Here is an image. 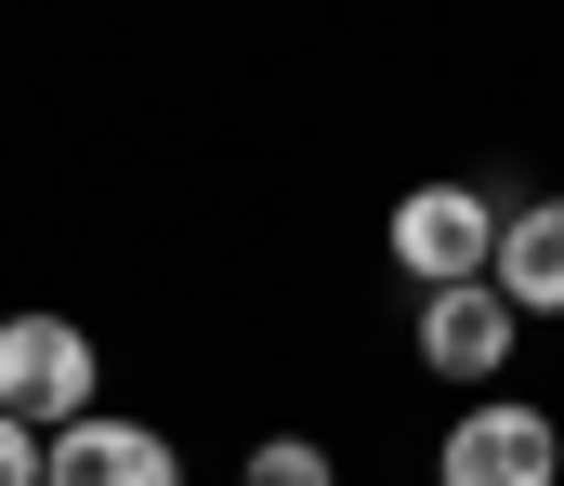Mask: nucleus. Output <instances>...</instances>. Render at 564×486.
<instances>
[{"label":"nucleus","mask_w":564,"mask_h":486,"mask_svg":"<svg viewBox=\"0 0 564 486\" xmlns=\"http://www.w3.org/2000/svg\"><path fill=\"white\" fill-rule=\"evenodd\" d=\"M0 408L40 434H66V421H93L106 408V355H93V328L79 316H0Z\"/></svg>","instance_id":"obj_1"},{"label":"nucleus","mask_w":564,"mask_h":486,"mask_svg":"<svg viewBox=\"0 0 564 486\" xmlns=\"http://www.w3.org/2000/svg\"><path fill=\"white\" fill-rule=\"evenodd\" d=\"M394 263H408L421 290H473V277L499 263V210H486L473 184H408V197H394Z\"/></svg>","instance_id":"obj_2"},{"label":"nucleus","mask_w":564,"mask_h":486,"mask_svg":"<svg viewBox=\"0 0 564 486\" xmlns=\"http://www.w3.org/2000/svg\"><path fill=\"white\" fill-rule=\"evenodd\" d=\"M552 474H564V434L539 408H512V395L473 408V421L433 447V486H552Z\"/></svg>","instance_id":"obj_3"},{"label":"nucleus","mask_w":564,"mask_h":486,"mask_svg":"<svg viewBox=\"0 0 564 486\" xmlns=\"http://www.w3.org/2000/svg\"><path fill=\"white\" fill-rule=\"evenodd\" d=\"M40 486H184V461H171V434L158 421H66L53 434V461H40Z\"/></svg>","instance_id":"obj_4"},{"label":"nucleus","mask_w":564,"mask_h":486,"mask_svg":"<svg viewBox=\"0 0 564 486\" xmlns=\"http://www.w3.org/2000/svg\"><path fill=\"white\" fill-rule=\"evenodd\" d=\"M512 303H499V277H473V290H421V368H446V381H486L499 355H512Z\"/></svg>","instance_id":"obj_5"},{"label":"nucleus","mask_w":564,"mask_h":486,"mask_svg":"<svg viewBox=\"0 0 564 486\" xmlns=\"http://www.w3.org/2000/svg\"><path fill=\"white\" fill-rule=\"evenodd\" d=\"M499 303L512 316H564V197H525L512 224H499Z\"/></svg>","instance_id":"obj_6"},{"label":"nucleus","mask_w":564,"mask_h":486,"mask_svg":"<svg viewBox=\"0 0 564 486\" xmlns=\"http://www.w3.org/2000/svg\"><path fill=\"white\" fill-rule=\"evenodd\" d=\"M250 486H341V461H328L315 434H263V447H250Z\"/></svg>","instance_id":"obj_7"},{"label":"nucleus","mask_w":564,"mask_h":486,"mask_svg":"<svg viewBox=\"0 0 564 486\" xmlns=\"http://www.w3.org/2000/svg\"><path fill=\"white\" fill-rule=\"evenodd\" d=\"M40 461H53V447H40V434H26V421L0 408V486H40Z\"/></svg>","instance_id":"obj_8"}]
</instances>
